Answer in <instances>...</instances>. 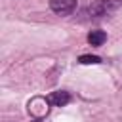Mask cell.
Masks as SVG:
<instances>
[{
    "instance_id": "277c9868",
    "label": "cell",
    "mask_w": 122,
    "mask_h": 122,
    "mask_svg": "<svg viewBox=\"0 0 122 122\" xmlns=\"http://www.w3.org/2000/svg\"><path fill=\"white\" fill-rule=\"evenodd\" d=\"M78 63H82V65H97V63H101V59L97 55H80Z\"/></svg>"
},
{
    "instance_id": "6da1fadb",
    "label": "cell",
    "mask_w": 122,
    "mask_h": 122,
    "mask_svg": "<svg viewBox=\"0 0 122 122\" xmlns=\"http://www.w3.org/2000/svg\"><path fill=\"white\" fill-rule=\"evenodd\" d=\"M50 8L59 15H69L76 8V0H50Z\"/></svg>"
},
{
    "instance_id": "3957f363",
    "label": "cell",
    "mask_w": 122,
    "mask_h": 122,
    "mask_svg": "<svg viewBox=\"0 0 122 122\" xmlns=\"http://www.w3.org/2000/svg\"><path fill=\"white\" fill-rule=\"evenodd\" d=\"M105 40H107V34H105L103 30H92V32L88 34V42H90L92 46H101Z\"/></svg>"
},
{
    "instance_id": "8992f818",
    "label": "cell",
    "mask_w": 122,
    "mask_h": 122,
    "mask_svg": "<svg viewBox=\"0 0 122 122\" xmlns=\"http://www.w3.org/2000/svg\"><path fill=\"white\" fill-rule=\"evenodd\" d=\"M32 122H38V120H32Z\"/></svg>"
},
{
    "instance_id": "7a4b0ae2",
    "label": "cell",
    "mask_w": 122,
    "mask_h": 122,
    "mask_svg": "<svg viewBox=\"0 0 122 122\" xmlns=\"http://www.w3.org/2000/svg\"><path fill=\"white\" fill-rule=\"evenodd\" d=\"M50 101L55 103L57 107H63V105H67V103L71 101V95H69L67 92H53V93L50 95Z\"/></svg>"
},
{
    "instance_id": "5b68a950",
    "label": "cell",
    "mask_w": 122,
    "mask_h": 122,
    "mask_svg": "<svg viewBox=\"0 0 122 122\" xmlns=\"http://www.w3.org/2000/svg\"><path fill=\"white\" fill-rule=\"evenodd\" d=\"M103 2V8L105 11H111V10H116L118 4H122V0H101Z\"/></svg>"
}]
</instances>
